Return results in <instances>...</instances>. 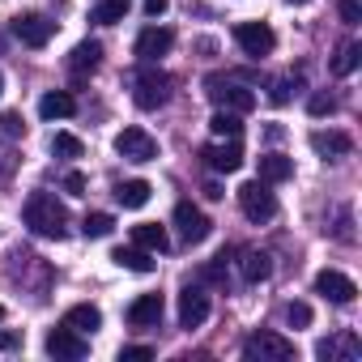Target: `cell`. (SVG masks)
<instances>
[{"label":"cell","instance_id":"603a6c76","mask_svg":"<svg viewBox=\"0 0 362 362\" xmlns=\"http://www.w3.org/2000/svg\"><path fill=\"white\" fill-rule=\"evenodd\" d=\"M132 243L145 247V252H166V247H170V239H166V230H162L158 222H141V226H132Z\"/></svg>","mask_w":362,"mask_h":362},{"label":"cell","instance_id":"f546056e","mask_svg":"<svg viewBox=\"0 0 362 362\" xmlns=\"http://www.w3.org/2000/svg\"><path fill=\"white\" fill-rule=\"evenodd\" d=\"M298 86H303V77H298V73H286V77H277V81H273L269 98L281 107V103H290V98H294V90H298Z\"/></svg>","mask_w":362,"mask_h":362},{"label":"cell","instance_id":"5bb4252c","mask_svg":"<svg viewBox=\"0 0 362 362\" xmlns=\"http://www.w3.org/2000/svg\"><path fill=\"white\" fill-rule=\"evenodd\" d=\"M315 358H324V362H358V358H362V341H358L354 332L324 337V341L315 345Z\"/></svg>","mask_w":362,"mask_h":362},{"label":"cell","instance_id":"5b68a950","mask_svg":"<svg viewBox=\"0 0 362 362\" xmlns=\"http://www.w3.org/2000/svg\"><path fill=\"white\" fill-rule=\"evenodd\" d=\"M239 209H243L247 222H273L277 218V197L269 192L264 179H247L239 188Z\"/></svg>","mask_w":362,"mask_h":362},{"label":"cell","instance_id":"44dd1931","mask_svg":"<svg viewBox=\"0 0 362 362\" xmlns=\"http://www.w3.org/2000/svg\"><path fill=\"white\" fill-rule=\"evenodd\" d=\"M149 197H153V188L145 179H124V184H115V201L124 209H141V205H149Z\"/></svg>","mask_w":362,"mask_h":362},{"label":"cell","instance_id":"7c38bea8","mask_svg":"<svg viewBox=\"0 0 362 362\" xmlns=\"http://www.w3.org/2000/svg\"><path fill=\"white\" fill-rule=\"evenodd\" d=\"M315 294H324V298L337 303V307H349V303L358 298V286H354L341 269H324V273H315Z\"/></svg>","mask_w":362,"mask_h":362},{"label":"cell","instance_id":"9a60e30c","mask_svg":"<svg viewBox=\"0 0 362 362\" xmlns=\"http://www.w3.org/2000/svg\"><path fill=\"white\" fill-rule=\"evenodd\" d=\"M205 320H209V294L201 286H184V294H179V324L201 328Z\"/></svg>","mask_w":362,"mask_h":362},{"label":"cell","instance_id":"cb8c5ba5","mask_svg":"<svg viewBox=\"0 0 362 362\" xmlns=\"http://www.w3.org/2000/svg\"><path fill=\"white\" fill-rule=\"evenodd\" d=\"M290 175H294V162L286 153H264L260 158V179H264V184H286Z\"/></svg>","mask_w":362,"mask_h":362},{"label":"cell","instance_id":"52a82bcc","mask_svg":"<svg viewBox=\"0 0 362 362\" xmlns=\"http://www.w3.org/2000/svg\"><path fill=\"white\" fill-rule=\"evenodd\" d=\"M201 158H205V166H209V170L230 175V170H239V166H243V145H239V136H218L214 145H205V149H201Z\"/></svg>","mask_w":362,"mask_h":362},{"label":"cell","instance_id":"ba28073f","mask_svg":"<svg viewBox=\"0 0 362 362\" xmlns=\"http://www.w3.org/2000/svg\"><path fill=\"white\" fill-rule=\"evenodd\" d=\"M175 226H179V239H184L188 247H192V243H205L209 230H214V222H209L192 201H179V205H175Z\"/></svg>","mask_w":362,"mask_h":362},{"label":"cell","instance_id":"6da1fadb","mask_svg":"<svg viewBox=\"0 0 362 362\" xmlns=\"http://www.w3.org/2000/svg\"><path fill=\"white\" fill-rule=\"evenodd\" d=\"M22 218H26V226H30L39 239H64V235H69V209H64L52 192H30Z\"/></svg>","mask_w":362,"mask_h":362},{"label":"cell","instance_id":"2e32d148","mask_svg":"<svg viewBox=\"0 0 362 362\" xmlns=\"http://www.w3.org/2000/svg\"><path fill=\"white\" fill-rule=\"evenodd\" d=\"M162 294H141V298H132V307H128V324L132 328H153L158 320H162Z\"/></svg>","mask_w":362,"mask_h":362},{"label":"cell","instance_id":"e0dca14e","mask_svg":"<svg viewBox=\"0 0 362 362\" xmlns=\"http://www.w3.org/2000/svg\"><path fill=\"white\" fill-rule=\"evenodd\" d=\"M311 149L320 153V158H349V149H354V141H349V132H311Z\"/></svg>","mask_w":362,"mask_h":362},{"label":"cell","instance_id":"d6a6232c","mask_svg":"<svg viewBox=\"0 0 362 362\" xmlns=\"http://www.w3.org/2000/svg\"><path fill=\"white\" fill-rule=\"evenodd\" d=\"M281 315H286L290 328H307V324H311V307H307V303H286Z\"/></svg>","mask_w":362,"mask_h":362},{"label":"cell","instance_id":"484cf974","mask_svg":"<svg viewBox=\"0 0 362 362\" xmlns=\"http://www.w3.org/2000/svg\"><path fill=\"white\" fill-rule=\"evenodd\" d=\"M269 273H273V264L264 252H243V281H264Z\"/></svg>","mask_w":362,"mask_h":362},{"label":"cell","instance_id":"ab89813d","mask_svg":"<svg viewBox=\"0 0 362 362\" xmlns=\"http://www.w3.org/2000/svg\"><path fill=\"white\" fill-rule=\"evenodd\" d=\"M286 5H311V0H286Z\"/></svg>","mask_w":362,"mask_h":362},{"label":"cell","instance_id":"4dcf8cb0","mask_svg":"<svg viewBox=\"0 0 362 362\" xmlns=\"http://www.w3.org/2000/svg\"><path fill=\"white\" fill-rule=\"evenodd\" d=\"M209 128H214V136H239V132H243V119H239L235 111H218V115L209 119Z\"/></svg>","mask_w":362,"mask_h":362},{"label":"cell","instance_id":"7402d4cb","mask_svg":"<svg viewBox=\"0 0 362 362\" xmlns=\"http://www.w3.org/2000/svg\"><path fill=\"white\" fill-rule=\"evenodd\" d=\"M128 9H132V0H98V5L90 9V22L94 26H115V22L128 18Z\"/></svg>","mask_w":362,"mask_h":362},{"label":"cell","instance_id":"8992f818","mask_svg":"<svg viewBox=\"0 0 362 362\" xmlns=\"http://www.w3.org/2000/svg\"><path fill=\"white\" fill-rule=\"evenodd\" d=\"M235 43L243 47V56L260 60V56H269V52L277 47V35H273V26H264V22H239V26H235Z\"/></svg>","mask_w":362,"mask_h":362},{"label":"cell","instance_id":"836d02e7","mask_svg":"<svg viewBox=\"0 0 362 362\" xmlns=\"http://www.w3.org/2000/svg\"><path fill=\"white\" fill-rule=\"evenodd\" d=\"M307 111H311L315 119H320V115H332V111H337V98L320 90V94H311V98H307Z\"/></svg>","mask_w":362,"mask_h":362},{"label":"cell","instance_id":"8fae6325","mask_svg":"<svg viewBox=\"0 0 362 362\" xmlns=\"http://www.w3.org/2000/svg\"><path fill=\"white\" fill-rule=\"evenodd\" d=\"M43 349H47L52 358H86V354H90V341H86V332H77V328L60 324V328H52V332H47Z\"/></svg>","mask_w":362,"mask_h":362},{"label":"cell","instance_id":"f35d334b","mask_svg":"<svg viewBox=\"0 0 362 362\" xmlns=\"http://www.w3.org/2000/svg\"><path fill=\"white\" fill-rule=\"evenodd\" d=\"M18 345H22L18 332H5V328H0V349H18Z\"/></svg>","mask_w":362,"mask_h":362},{"label":"cell","instance_id":"30bf717a","mask_svg":"<svg viewBox=\"0 0 362 362\" xmlns=\"http://www.w3.org/2000/svg\"><path fill=\"white\" fill-rule=\"evenodd\" d=\"M115 153L128 158V162H153L158 158V141L145 132V128H124L115 136Z\"/></svg>","mask_w":362,"mask_h":362},{"label":"cell","instance_id":"83f0119b","mask_svg":"<svg viewBox=\"0 0 362 362\" xmlns=\"http://www.w3.org/2000/svg\"><path fill=\"white\" fill-rule=\"evenodd\" d=\"M358 60H362V43H345L341 56L332 60V73H337V77H349V73L358 69Z\"/></svg>","mask_w":362,"mask_h":362},{"label":"cell","instance_id":"4fadbf2b","mask_svg":"<svg viewBox=\"0 0 362 362\" xmlns=\"http://www.w3.org/2000/svg\"><path fill=\"white\" fill-rule=\"evenodd\" d=\"M170 47H175V30H166V26H149L136 35V60L141 64H158Z\"/></svg>","mask_w":362,"mask_h":362},{"label":"cell","instance_id":"74e56055","mask_svg":"<svg viewBox=\"0 0 362 362\" xmlns=\"http://www.w3.org/2000/svg\"><path fill=\"white\" fill-rule=\"evenodd\" d=\"M166 9H170V0H145V13L149 18H162Z\"/></svg>","mask_w":362,"mask_h":362},{"label":"cell","instance_id":"9c48e42d","mask_svg":"<svg viewBox=\"0 0 362 362\" xmlns=\"http://www.w3.org/2000/svg\"><path fill=\"white\" fill-rule=\"evenodd\" d=\"M9 30H13L26 47H47V43H52V35H56V22H52L47 13H18Z\"/></svg>","mask_w":362,"mask_h":362},{"label":"cell","instance_id":"3957f363","mask_svg":"<svg viewBox=\"0 0 362 362\" xmlns=\"http://www.w3.org/2000/svg\"><path fill=\"white\" fill-rule=\"evenodd\" d=\"M170 77L162 73V69H153V64H141V73L132 77V103L141 107V111H158V107H166V98H170Z\"/></svg>","mask_w":362,"mask_h":362},{"label":"cell","instance_id":"ffe728a7","mask_svg":"<svg viewBox=\"0 0 362 362\" xmlns=\"http://www.w3.org/2000/svg\"><path fill=\"white\" fill-rule=\"evenodd\" d=\"M60 324H69V328H77V332H94V328H103V311H98L94 303H77V307L64 311Z\"/></svg>","mask_w":362,"mask_h":362},{"label":"cell","instance_id":"8d00e7d4","mask_svg":"<svg viewBox=\"0 0 362 362\" xmlns=\"http://www.w3.org/2000/svg\"><path fill=\"white\" fill-rule=\"evenodd\" d=\"M119 358H124V362H145V358H153V349H149V345H124Z\"/></svg>","mask_w":362,"mask_h":362},{"label":"cell","instance_id":"f1b7e54d","mask_svg":"<svg viewBox=\"0 0 362 362\" xmlns=\"http://www.w3.org/2000/svg\"><path fill=\"white\" fill-rule=\"evenodd\" d=\"M52 153H56V158H81L86 145H81V136H73V132H56V136H52Z\"/></svg>","mask_w":362,"mask_h":362},{"label":"cell","instance_id":"b9f144b4","mask_svg":"<svg viewBox=\"0 0 362 362\" xmlns=\"http://www.w3.org/2000/svg\"><path fill=\"white\" fill-rule=\"evenodd\" d=\"M0 320H5V307H0Z\"/></svg>","mask_w":362,"mask_h":362},{"label":"cell","instance_id":"1f68e13d","mask_svg":"<svg viewBox=\"0 0 362 362\" xmlns=\"http://www.w3.org/2000/svg\"><path fill=\"white\" fill-rule=\"evenodd\" d=\"M26 136V124L18 111H0V141H22Z\"/></svg>","mask_w":362,"mask_h":362},{"label":"cell","instance_id":"d4e9b609","mask_svg":"<svg viewBox=\"0 0 362 362\" xmlns=\"http://www.w3.org/2000/svg\"><path fill=\"white\" fill-rule=\"evenodd\" d=\"M111 260H115L119 269H132V273H153V269H158V264L149 260V252H145V247H115V252H111Z\"/></svg>","mask_w":362,"mask_h":362},{"label":"cell","instance_id":"d590c367","mask_svg":"<svg viewBox=\"0 0 362 362\" xmlns=\"http://www.w3.org/2000/svg\"><path fill=\"white\" fill-rule=\"evenodd\" d=\"M64 192H69V197H86V175H81V170H69V175H64Z\"/></svg>","mask_w":362,"mask_h":362},{"label":"cell","instance_id":"277c9868","mask_svg":"<svg viewBox=\"0 0 362 362\" xmlns=\"http://www.w3.org/2000/svg\"><path fill=\"white\" fill-rule=\"evenodd\" d=\"M243 358H252V362H290L294 358V341H286L281 332L260 328V332H252L243 341Z\"/></svg>","mask_w":362,"mask_h":362},{"label":"cell","instance_id":"e575fe53","mask_svg":"<svg viewBox=\"0 0 362 362\" xmlns=\"http://www.w3.org/2000/svg\"><path fill=\"white\" fill-rule=\"evenodd\" d=\"M337 9H341V22H345V26H358V22H362V5H358V0H341Z\"/></svg>","mask_w":362,"mask_h":362},{"label":"cell","instance_id":"ac0fdd59","mask_svg":"<svg viewBox=\"0 0 362 362\" xmlns=\"http://www.w3.org/2000/svg\"><path fill=\"white\" fill-rule=\"evenodd\" d=\"M98 64H103V43H98V39H86V43H77V47H73V56H69V69H73L77 77L94 73Z\"/></svg>","mask_w":362,"mask_h":362},{"label":"cell","instance_id":"60d3db41","mask_svg":"<svg viewBox=\"0 0 362 362\" xmlns=\"http://www.w3.org/2000/svg\"><path fill=\"white\" fill-rule=\"evenodd\" d=\"M0 94H5V73H0Z\"/></svg>","mask_w":362,"mask_h":362},{"label":"cell","instance_id":"7a4b0ae2","mask_svg":"<svg viewBox=\"0 0 362 362\" xmlns=\"http://www.w3.org/2000/svg\"><path fill=\"white\" fill-rule=\"evenodd\" d=\"M205 94H209V103H214L218 111H235V115H247V111L256 107V90H252L247 81H239V77L214 73V77L205 81Z\"/></svg>","mask_w":362,"mask_h":362},{"label":"cell","instance_id":"d6986e66","mask_svg":"<svg viewBox=\"0 0 362 362\" xmlns=\"http://www.w3.org/2000/svg\"><path fill=\"white\" fill-rule=\"evenodd\" d=\"M77 111V98L69 94V90H47L43 98H39V115L43 119H69Z\"/></svg>","mask_w":362,"mask_h":362},{"label":"cell","instance_id":"4316f807","mask_svg":"<svg viewBox=\"0 0 362 362\" xmlns=\"http://www.w3.org/2000/svg\"><path fill=\"white\" fill-rule=\"evenodd\" d=\"M115 230V218L111 214H86V222H81V235L86 239H107Z\"/></svg>","mask_w":362,"mask_h":362}]
</instances>
